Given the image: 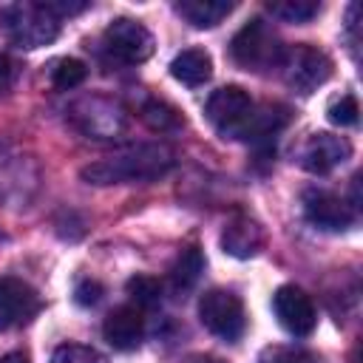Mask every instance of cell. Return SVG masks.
Returning <instances> with one entry per match:
<instances>
[{
	"label": "cell",
	"mask_w": 363,
	"mask_h": 363,
	"mask_svg": "<svg viewBox=\"0 0 363 363\" xmlns=\"http://www.w3.org/2000/svg\"><path fill=\"white\" fill-rule=\"evenodd\" d=\"M204 113L224 139L241 142L269 139L289 122V111L284 105H255V99L241 85H224L213 91Z\"/></svg>",
	"instance_id": "obj_1"
},
{
	"label": "cell",
	"mask_w": 363,
	"mask_h": 363,
	"mask_svg": "<svg viewBox=\"0 0 363 363\" xmlns=\"http://www.w3.org/2000/svg\"><path fill=\"white\" fill-rule=\"evenodd\" d=\"M176 162V153L164 142H147L128 147L116 156L91 162L82 167V179L88 184H128V182H150L164 176Z\"/></svg>",
	"instance_id": "obj_2"
},
{
	"label": "cell",
	"mask_w": 363,
	"mask_h": 363,
	"mask_svg": "<svg viewBox=\"0 0 363 363\" xmlns=\"http://www.w3.org/2000/svg\"><path fill=\"white\" fill-rule=\"evenodd\" d=\"M0 31L11 45L31 51L51 45L60 37V20L40 0H23L0 9Z\"/></svg>",
	"instance_id": "obj_3"
},
{
	"label": "cell",
	"mask_w": 363,
	"mask_h": 363,
	"mask_svg": "<svg viewBox=\"0 0 363 363\" xmlns=\"http://www.w3.org/2000/svg\"><path fill=\"white\" fill-rule=\"evenodd\" d=\"M284 48H286V45H281V40H278V34L272 31V26H269L267 20H261V17L247 20V23L235 31V37H233V43H230L233 60H235L241 68L255 71V74H264V71H269V68H278Z\"/></svg>",
	"instance_id": "obj_4"
},
{
	"label": "cell",
	"mask_w": 363,
	"mask_h": 363,
	"mask_svg": "<svg viewBox=\"0 0 363 363\" xmlns=\"http://www.w3.org/2000/svg\"><path fill=\"white\" fill-rule=\"evenodd\" d=\"M278 68L284 74V82L292 91L303 94V96L318 91L332 77V60L315 45H289V48H284Z\"/></svg>",
	"instance_id": "obj_5"
},
{
	"label": "cell",
	"mask_w": 363,
	"mask_h": 363,
	"mask_svg": "<svg viewBox=\"0 0 363 363\" xmlns=\"http://www.w3.org/2000/svg\"><path fill=\"white\" fill-rule=\"evenodd\" d=\"M199 318L207 332H213L216 337L230 340V343H235L247 329L244 303L238 295H233L227 289H207L199 298Z\"/></svg>",
	"instance_id": "obj_6"
},
{
	"label": "cell",
	"mask_w": 363,
	"mask_h": 363,
	"mask_svg": "<svg viewBox=\"0 0 363 363\" xmlns=\"http://www.w3.org/2000/svg\"><path fill=\"white\" fill-rule=\"evenodd\" d=\"M102 48L119 65H139L153 54V34L139 20L116 17L102 34Z\"/></svg>",
	"instance_id": "obj_7"
},
{
	"label": "cell",
	"mask_w": 363,
	"mask_h": 363,
	"mask_svg": "<svg viewBox=\"0 0 363 363\" xmlns=\"http://www.w3.org/2000/svg\"><path fill=\"white\" fill-rule=\"evenodd\" d=\"M272 312H275L278 323L289 335H295V337H306L315 329V323H318L312 298L301 286H292V284H284V286L275 289V295H272Z\"/></svg>",
	"instance_id": "obj_8"
},
{
	"label": "cell",
	"mask_w": 363,
	"mask_h": 363,
	"mask_svg": "<svg viewBox=\"0 0 363 363\" xmlns=\"http://www.w3.org/2000/svg\"><path fill=\"white\" fill-rule=\"evenodd\" d=\"M303 216L309 218V224L329 230V233L349 230L357 218L354 204H349L346 199H340L329 190H318V187L303 193Z\"/></svg>",
	"instance_id": "obj_9"
},
{
	"label": "cell",
	"mask_w": 363,
	"mask_h": 363,
	"mask_svg": "<svg viewBox=\"0 0 363 363\" xmlns=\"http://www.w3.org/2000/svg\"><path fill=\"white\" fill-rule=\"evenodd\" d=\"M43 301L23 278H0V332L28 323L40 312Z\"/></svg>",
	"instance_id": "obj_10"
},
{
	"label": "cell",
	"mask_w": 363,
	"mask_h": 363,
	"mask_svg": "<svg viewBox=\"0 0 363 363\" xmlns=\"http://www.w3.org/2000/svg\"><path fill=\"white\" fill-rule=\"evenodd\" d=\"M71 119L82 133H88L94 139H111L113 133H119L125 128V116H122L119 105L99 99V96L79 99L71 108Z\"/></svg>",
	"instance_id": "obj_11"
},
{
	"label": "cell",
	"mask_w": 363,
	"mask_h": 363,
	"mask_svg": "<svg viewBox=\"0 0 363 363\" xmlns=\"http://www.w3.org/2000/svg\"><path fill=\"white\" fill-rule=\"evenodd\" d=\"M352 156V145L346 136H335V133H312L303 147H301V164L309 173H329L337 164H343Z\"/></svg>",
	"instance_id": "obj_12"
},
{
	"label": "cell",
	"mask_w": 363,
	"mask_h": 363,
	"mask_svg": "<svg viewBox=\"0 0 363 363\" xmlns=\"http://www.w3.org/2000/svg\"><path fill=\"white\" fill-rule=\"evenodd\" d=\"M102 335H105V340H108L113 349H119V352H130V349H136V346L142 343V335H145V318H142V312H139L136 306H130V303L116 306V309L105 318V323H102Z\"/></svg>",
	"instance_id": "obj_13"
},
{
	"label": "cell",
	"mask_w": 363,
	"mask_h": 363,
	"mask_svg": "<svg viewBox=\"0 0 363 363\" xmlns=\"http://www.w3.org/2000/svg\"><path fill=\"white\" fill-rule=\"evenodd\" d=\"M221 247L233 258H252L264 247V230L250 216H233L221 230Z\"/></svg>",
	"instance_id": "obj_14"
},
{
	"label": "cell",
	"mask_w": 363,
	"mask_h": 363,
	"mask_svg": "<svg viewBox=\"0 0 363 363\" xmlns=\"http://www.w3.org/2000/svg\"><path fill=\"white\" fill-rule=\"evenodd\" d=\"M170 74L187 85V88H196V85H204L213 74V60L204 48H184L182 54L173 57L170 62Z\"/></svg>",
	"instance_id": "obj_15"
},
{
	"label": "cell",
	"mask_w": 363,
	"mask_h": 363,
	"mask_svg": "<svg viewBox=\"0 0 363 363\" xmlns=\"http://www.w3.org/2000/svg\"><path fill=\"white\" fill-rule=\"evenodd\" d=\"M176 14L184 17L190 26L196 28H213L218 26L235 6L230 0H179L176 6Z\"/></svg>",
	"instance_id": "obj_16"
},
{
	"label": "cell",
	"mask_w": 363,
	"mask_h": 363,
	"mask_svg": "<svg viewBox=\"0 0 363 363\" xmlns=\"http://www.w3.org/2000/svg\"><path fill=\"white\" fill-rule=\"evenodd\" d=\"M201 272H204V255H201V250H199V247H187V250L173 261V267H170V281H173V286H176L179 292H187V289H193V286L199 284Z\"/></svg>",
	"instance_id": "obj_17"
},
{
	"label": "cell",
	"mask_w": 363,
	"mask_h": 363,
	"mask_svg": "<svg viewBox=\"0 0 363 363\" xmlns=\"http://www.w3.org/2000/svg\"><path fill=\"white\" fill-rule=\"evenodd\" d=\"M267 11L284 23H309L312 17H318L320 3L318 0H269Z\"/></svg>",
	"instance_id": "obj_18"
},
{
	"label": "cell",
	"mask_w": 363,
	"mask_h": 363,
	"mask_svg": "<svg viewBox=\"0 0 363 363\" xmlns=\"http://www.w3.org/2000/svg\"><path fill=\"white\" fill-rule=\"evenodd\" d=\"M48 77H51V85L57 91H71V88H77V85L85 82L88 68H85V62H79L74 57H62V60H54L51 62Z\"/></svg>",
	"instance_id": "obj_19"
},
{
	"label": "cell",
	"mask_w": 363,
	"mask_h": 363,
	"mask_svg": "<svg viewBox=\"0 0 363 363\" xmlns=\"http://www.w3.org/2000/svg\"><path fill=\"white\" fill-rule=\"evenodd\" d=\"M142 119L147 122V128L159 130V133H167V130H176L184 125L182 113L176 108H170L167 102H159V99H150L145 108H142Z\"/></svg>",
	"instance_id": "obj_20"
},
{
	"label": "cell",
	"mask_w": 363,
	"mask_h": 363,
	"mask_svg": "<svg viewBox=\"0 0 363 363\" xmlns=\"http://www.w3.org/2000/svg\"><path fill=\"white\" fill-rule=\"evenodd\" d=\"M128 295L133 298L136 309H153L162 301V284L150 275H133L128 281Z\"/></svg>",
	"instance_id": "obj_21"
},
{
	"label": "cell",
	"mask_w": 363,
	"mask_h": 363,
	"mask_svg": "<svg viewBox=\"0 0 363 363\" xmlns=\"http://www.w3.org/2000/svg\"><path fill=\"white\" fill-rule=\"evenodd\" d=\"M258 363H320V357L301 346H267L261 349Z\"/></svg>",
	"instance_id": "obj_22"
},
{
	"label": "cell",
	"mask_w": 363,
	"mask_h": 363,
	"mask_svg": "<svg viewBox=\"0 0 363 363\" xmlns=\"http://www.w3.org/2000/svg\"><path fill=\"white\" fill-rule=\"evenodd\" d=\"M51 363H105V357H102L96 349H91V346H82V343H65V346L54 349Z\"/></svg>",
	"instance_id": "obj_23"
},
{
	"label": "cell",
	"mask_w": 363,
	"mask_h": 363,
	"mask_svg": "<svg viewBox=\"0 0 363 363\" xmlns=\"http://www.w3.org/2000/svg\"><path fill=\"white\" fill-rule=\"evenodd\" d=\"M357 113H360V105H357V99L352 94H346V96H340L337 102L329 105V119L335 125H340V128L357 125Z\"/></svg>",
	"instance_id": "obj_24"
},
{
	"label": "cell",
	"mask_w": 363,
	"mask_h": 363,
	"mask_svg": "<svg viewBox=\"0 0 363 363\" xmlns=\"http://www.w3.org/2000/svg\"><path fill=\"white\" fill-rule=\"evenodd\" d=\"M102 295H105V286H102L99 281H94V278H82V281L77 284V289H74V298H77V303H82V306L99 303Z\"/></svg>",
	"instance_id": "obj_25"
},
{
	"label": "cell",
	"mask_w": 363,
	"mask_h": 363,
	"mask_svg": "<svg viewBox=\"0 0 363 363\" xmlns=\"http://www.w3.org/2000/svg\"><path fill=\"white\" fill-rule=\"evenodd\" d=\"M57 20H62V17H71V14H79V11H85L91 3L88 0H40Z\"/></svg>",
	"instance_id": "obj_26"
},
{
	"label": "cell",
	"mask_w": 363,
	"mask_h": 363,
	"mask_svg": "<svg viewBox=\"0 0 363 363\" xmlns=\"http://www.w3.org/2000/svg\"><path fill=\"white\" fill-rule=\"evenodd\" d=\"M20 77V62L9 54H0V91H9Z\"/></svg>",
	"instance_id": "obj_27"
},
{
	"label": "cell",
	"mask_w": 363,
	"mask_h": 363,
	"mask_svg": "<svg viewBox=\"0 0 363 363\" xmlns=\"http://www.w3.org/2000/svg\"><path fill=\"white\" fill-rule=\"evenodd\" d=\"M0 363H28V357L23 352H9V354L0 357Z\"/></svg>",
	"instance_id": "obj_28"
},
{
	"label": "cell",
	"mask_w": 363,
	"mask_h": 363,
	"mask_svg": "<svg viewBox=\"0 0 363 363\" xmlns=\"http://www.w3.org/2000/svg\"><path fill=\"white\" fill-rule=\"evenodd\" d=\"M199 363H221V360H199Z\"/></svg>",
	"instance_id": "obj_29"
}]
</instances>
